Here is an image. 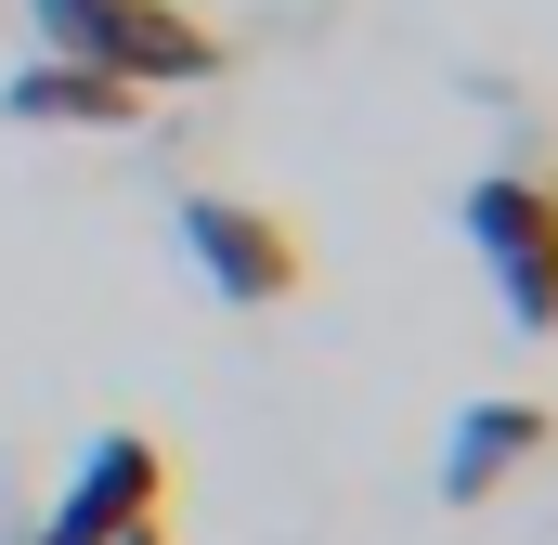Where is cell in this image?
Wrapping results in <instances>:
<instances>
[{
	"instance_id": "7",
	"label": "cell",
	"mask_w": 558,
	"mask_h": 545,
	"mask_svg": "<svg viewBox=\"0 0 558 545\" xmlns=\"http://www.w3.org/2000/svg\"><path fill=\"white\" fill-rule=\"evenodd\" d=\"M118 545H169V520H143V533H118Z\"/></svg>"
},
{
	"instance_id": "4",
	"label": "cell",
	"mask_w": 558,
	"mask_h": 545,
	"mask_svg": "<svg viewBox=\"0 0 558 545\" xmlns=\"http://www.w3.org/2000/svg\"><path fill=\"white\" fill-rule=\"evenodd\" d=\"M156 507H169V455H156L143 428H105V441L78 455V481L52 494L39 545H118V533H143Z\"/></svg>"
},
{
	"instance_id": "1",
	"label": "cell",
	"mask_w": 558,
	"mask_h": 545,
	"mask_svg": "<svg viewBox=\"0 0 558 545\" xmlns=\"http://www.w3.org/2000/svg\"><path fill=\"white\" fill-rule=\"evenodd\" d=\"M26 26H39V52L105 65V78H131V92H195V78H221V39H208L182 0H26Z\"/></svg>"
},
{
	"instance_id": "6",
	"label": "cell",
	"mask_w": 558,
	"mask_h": 545,
	"mask_svg": "<svg viewBox=\"0 0 558 545\" xmlns=\"http://www.w3.org/2000/svg\"><path fill=\"white\" fill-rule=\"evenodd\" d=\"M0 118L13 131H143V92L105 78V65H65V52H26L0 78Z\"/></svg>"
},
{
	"instance_id": "2",
	"label": "cell",
	"mask_w": 558,
	"mask_h": 545,
	"mask_svg": "<svg viewBox=\"0 0 558 545\" xmlns=\"http://www.w3.org/2000/svg\"><path fill=\"white\" fill-rule=\"evenodd\" d=\"M468 247L494 272L507 325L558 338V169H481L468 182Z\"/></svg>"
},
{
	"instance_id": "3",
	"label": "cell",
	"mask_w": 558,
	"mask_h": 545,
	"mask_svg": "<svg viewBox=\"0 0 558 545\" xmlns=\"http://www.w3.org/2000/svg\"><path fill=\"white\" fill-rule=\"evenodd\" d=\"M182 261L208 272L234 312H286L312 261H299V234H286L274 208H247V195H182Z\"/></svg>"
},
{
	"instance_id": "5",
	"label": "cell",
	"mask_w": 558,
	"mask_h": 545,
	"mask_svg": "<svg viewBox=\"0 0 558 545\" xmlns=\"http://www.w3.org/2000/svg\"><path fill=\"white\" fill-rule=\"evenodd\" d=\"M546 441H558V415H546V403H520V390L468 403V415H454V441H441V507H481V494H507V481H520Z\"/></svg>"
}]
</instances>
